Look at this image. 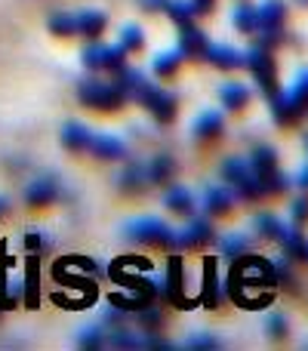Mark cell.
<instances>
[{"label": "cell", "mask_w": 308, "mask_h": 351, "mask_svg": "<svg viewBox=\"0 0 308 351\" xmlns=\"http://www.w3.org/2000/svg\"><path fill=\"white\" fill-rule=\"evenodd\" d=\"M219 99H222V105L228 111H241L244 105L250 102V90L244 84H225L222 90H219Z\"/></svg>", "instance_id": "83f0119b"}, {"label": "cell", "mask_w": 308, "mask_h": 351, "mask_svg": "<svg viewBox=\"0 0 308 351\" xmlns=\"http://www.w3.org/2000/svg\"><path fill=\"white\" fill-rule=\"evenodd\" d=\"M222 176L231 182V185L237 188V194H241L244 200H256L262 194L259 188V179H256V173L250 170V160H241V158H228L222 164Z\"/></svg>", "instance_id": "9c48e42d"}, {"label": "cell", "mask_w": 308, "mask_h": 351, "mask_svg": "<svg viewBox=\"0 0 308 351\" xmlns=\"http://www.w3.org/2000/svg\"><path fill=\"white\" fill-rule=\"evenodd\" d=\"M90 136H93V130H86L80 121H68L65 127H62V145H65L68 152H86Z\"/></svg>", "instance_id": "e0dca14e"}, {"label": "cell", "mask_w": 308, "mask_h": 351, "mask_svg": "<svg viewBox=\"0 0 308 351\" xmlns=\"http://www.w3.org/2000/svg\"><path fill=\"white\" fill-rule=\"evenodd\" d=\"M78 346L80 348H102L105 346V327L102 324H86V327H80Z\"/></svg>", "instance_id": "1f68e13d"}, {"label": "cell", "mask_w": 308, "mask_h": 351, "mask_svg": "<svg viewBox=\"0 0 308 351\" xmlns=\"http://www.w3.org/2000/svg\"><path fill=\"white\" fill-rule=\"evenodd\" d=\"M250 170L259 179L262 194H281L287 185V176L278 170V154H274L272 145H256L253 158H250Z\"/></svg>", "instance_id": "277c9868"}, {"label": "cell", "mask_w": 308, "mask_h": 351, "mask_svg": "<svg viewBox=\"0 0 308 351\" xmlns=\"http://www.w3.org/2000/svg\"><path fill=\"white\" fill-rule=\"evenodd\" d=\"M117 185L123 188V191H139V188L148 185V170L142 164H127L117 176Z\"/></svg>", "instance_id": "603a6c76"}, {"label": "cell", "mask_w": 308, "mask_h": 351, "mask_svg": "<svg viewBox=\"0 0 308 351\" xmlns=\"http://www.w3.org/2000/svg\"><path fill=\"white\" fill-rule=\"evenodd\" d=\"M25 247H28L31 253H43V250H49V237L43 234V231H28V234H25Z\"/></svg>", "instance_id": "b9f144b4"}, {"label": "cell", "mask_w": 308, "mask_h": 351, "mask_svg": "<svg viewBox=\"0 0 308 351\" xmlns=\"http://www.w3.org/2000/svg\"><path fill=\"white\" fill-rule=\"evenodd\" d=\"M142 6H145V10H152V12H157V10H163V6H167V0H139Z\"/></svg>", "instance_id": "bcb514c9"}, {"label": "cell", "mask_w": 308, "mask_h": 351, "mask_svg": "<svg viewBox=\"0 0 308 351\" xmlns=\"http://www.w3.org/2000/svg\"><path fill=\"white\" fill-rule=\"evenodd\" d=\"M305 152H308V133H305Z\"/></svg>", "instance_id": "681fc988"}, {"label": "cell", "mask_w": 308, "mask_h": 351, "mask_svg": "<svg viewBox=\"0 0 308 351\" xmlns=\"http://www.w3.org/2000/svg\"><path fill=\"white\" fill-rule=\"evenodd\" d=\"M105 342L115 348H142V333H133V330H127L123 324H115V330L105 333Z\"/></svg>", "instance_id": "f1b7e54d"}, {"label": "cell", "mask_w": 308, "mask_h": 351, "mask_svg": "<svg viewBox=\"0 0 308 351\" xmlns=\"http://www.w3.org/2000/svg\"><path fill=\"white\" fill-rule=\"evenodd\" d=\"M222 127H225V121L219 111H200L194 117V136H200V139H216L222 133Z\"/></svg>", "instance_id": "44dd1931"}, {"label": "cell", "mask_w": 308, "mask_h": 351, "mask_svg": "<svg viewBox=\"0 0 308 351\" xmlns=\"http://www.w3.org/2000/svg\"><path fill=\"white\" fill-rule=\"evenodd\" d=\"M278 241H281V247H284V253L290 256V259H305V253H308V243L303 241V234H299L296 228H281V234H278Z\"/></svg>", "instance_id": "d4e9b609"}, {"label": "cell", "mask_w": 308, "mask_h": 351, "mask_svg": "<svg viewBox=\"0 0 308 351\" xmlns=\"http://www.w3.org/2000/svg\"><path fill=\"white\" fill-rule=\"evenodd\" d=\"M121 47L127 49V53H136V49H142V47H145V31H142L139 25H123Z\"/></svg>", "instance_id": "d6a6232c"}, {"label": "cell", "mask_w": 308, "mask_h": 351, "mask_svg": "<svg viewBox=\"0 0 308 351\" xmlns=\"http://www.w3.org/2000/svg\"><path fill=\"white\" fill-rule=\"evenodd\" d=\"M210 241H213V225L204 222V219H191V222L176 234V243H179V247H188V250L204 247V243H210Z\"/></svg>", "instance_id": "4fadbf2b"}, {"label": "cell", "mask_w": 308, "mask_h": 351, "mask_svg": "<svg viewBox=\"0 0 308 351\" xmlns=\"http://www.w3.org/2000/svg\"><path fill=\"white\" fill-rule=\"evenodd\" d=\"M305 259H308V253H305Z\"/></svg>", "instance_id": "816d5d0a"}, {"label": "cell", "mask_w": 308, "mask_h": 351, "mask_svg": "<svg viewBox=\"0 0 308 351\" xmlns=\"http://www.w3.org/2000/svg\"><path fill=\"white\" fill-rule=\"evenodd\" d=\"M303 111L305 108L290 96V93H278V96H272V114H274V121H278L281 127L296 123L299 117H303Z\"/></svg>", "instance_id": "5bb4252c"}, {"label": "cell", "mask_w": 308, "mask_h": 351, "mask_svg": "<svg viewBox=\"0 0 308 351\" xmlns=\"http://www.w3.org/2000/svg\"><path fill=\"white\" fill-rule=\"evenodd\" d=\"M256 231H259L262 237H272V241H278L281 228H284V222H278V219L272 216V213H262V216H256Z\"/></svg>", "instance_id": "d590c367"}, {"label": "cell", "mask_w": 308, "mask_h": 351, "mask_svg": "<svg viewBox=\"0 0 308 351\" xmlns=\"http://www.w3.org/2000/svg\"><path fill=\"white\" fill-rule=\"evenodd\" d=\"M182 59H185V53H182L179 47L176 49H167V53H157L154 56V74L157 77H169V74H176L179 71V65H182Z\"/></svg>", "instance_id": "4316f807"}, {"label": "cell", "mask_w": 308, "mask_h": 351, "mask_svg": "<svg viewBox=\"0 0 308 351\" xmlns=\"http://www.w3.org/2000/svg\"><path fill=\"white\" fill-rule=\"evenodd\" d=\"M231 22H235V28H241L244 34H253L256 31V10L253 6H237L235 10V16H231Z\"/></svg>", "instance_id": "e575fe53"}, {"label": "cell", "mask_w": 308, "mask_h": 351, "mask_svg": "<svg viewBox=\"0 0 308 351\" xmlns=\"http://www.w3.org/2000/svg\"><path fill=\"white\" fill-rule=\"evenodd\" d=\"M274 274H278V284L281 280H284V284H293V280H296L293 278V271H290V265H287V259H281L278 265H274Z\"/></svg>", "instance_id": "ee69618b"}, {"label": "cell", "mask_w": 308, "mask_h": 351, "mask_svg": "<svg viewBox=\"0 0 308 351\" xmlns=\"http://www.w3.org/2000/svg\"><path fill=\"white\" fill-rule=\"evenodd\" d=\"M250 247V241L244 234H228L222 237V243H219V250H222V256H228V259H237V256H244Z\"/></svg>", "instance_id": "836d02e7"}, {"label": "cell", "mask_w": 308, "mask_h": 351, "mask_svg": "<svg viewBox=\"0 0 308 351\" xmlns=\"http://www.w3.org/2000/svg\"><path fill=\"white\" fill-rule=\"evenodd\" d=\"M179 49H182L185 56H204V49H206V37H204V31L194 28L191 22L179 25Z\"/></svg>", "instance_id": "ac0fdd59"}, {"label": "cell", "mask_w": 308, "mask_h": 351, "mask_svg": "<svg viewBox=\"0 0 308 351\" xmlns=\"http://www.w3.org/2000/svg\"><path fill=\"white\" fill-rule=\"evenodd\" d=\"M108 305L121 308L123 315H136L139 308H145V305H148V299L139 296V293H133V290H121V293H111V296H108Z\"/></svg>", "instance_id": "484cf974"}, {"label": "cell", "mask_w": 308, "mask_h": 351, "mask_svg": "<svg viewBox=\"0 0 308 351\" xmlns=\"http://www.w3.org/2000/svg\"><path fill=\"white\" fill-rule=\"evenodd\" d=\"M278 287V274L268 259L237 256L228 274V293L241 308H265L272 305V293Z\"/></svg>", "instance_id": "6da1fadb"}, {"label": "cell", "mask_w": 308, "mask_h": 351, "mask_svg": "<svg viewBox=\"0 0 308 351\" xmlns=\"http://www.w3.org/2000/svg\"><path fill=\"white\" fill-rule=\"evenodd\" d=\"M204 59L213 62L216 68H241V65H244V53H237V49L225 47V43H206Z\"/></svg>", "instance_id": "2e32d148"}, {"label": "cell", "mask_w": 308, "mask_h": 351, "mask_svg": "<svg viewBox=\"0 0 308 351\" xmlns=\"http://www.w3.org/2000/svg\"><path fill=\"white\" fill-rule=\"evenodd\" d=\"M148 271H152V262L142 259V256H123V259H115V265H111V278L123 290H133L152 302L157 296V280L148 278Z\"/></svg>", "instance_id": "7a4b0ae2"}, {"label": "cell", "mask_w": 308, "mask_h": 351, "mask_svg": "<svg viewBox=\"0 0 308 351\" xmlns=\"http://www.w3.org/2000/svg\"><path fill=\"white\" fill-rule=\"evenodd\" d=\"M290 96L296 99L303 108H308V71H299V77H296V84L290 86Z\"/></svg>", "instance_id": "60d3db41"}, {"label": "cell", "mask_w": 308, "mask_h": 351, "mask_svg": "<svg viewBox=\"0 0 308 351\" xmlns=\"http://www.w3.org/2000/svg\"><path fill=\"white\" fill-rule=\"evenodd\" d=\"M22 296L28 308L40 305V265H37V253H31L28 265H25V284H22Z\"/></svg>", "instance_id": "9a60e30c"}, {"label": "cell", "mask_w": 308, "mask_h": 351, "mask_svg": "<svg viewBox=\"0 0 308 351\" xmlns=\"http://www.w3.org/2000/svg\"><path fill=\"white\" fill-rule=\"evenodd\" d=\"M200 302L206 308H219L222 302V284H219V271H216V259L206 256L204 259V287H200Z\"/></svg>", "instance_id": "8fae6325"}, {"label": "cell", "mask_w": 308, "mask_h": 351, "mask_svg": "<svg viewBox=\"0 0 308 351\" xmlns=\"http://www.w3.org/2000/svg\"><path fill=\"white\" fill-rule=\"evenodd\" d=\"M296 185H299V188H305V191H308V167H303V173L296 176Z\"/></svg>", "instance_id": "7dc6e473"}, {"label": "cell", "mask_w": 308, "mask_h": 351, "mask_svg": "<svg viewBox=\"0 0 308 351\" xmlns=\"http://www.w3.org/2000/svg\"><path fill=\"white\" fill-rule=\"evenodd\" d=\"M194 3V10H198V16L200 12H210L213 10V3H216V0H191Z\"/></svg>", "instance_id": "f6af8a7d"}, {"label": "cell", "mask_w": 308, "mask_h": 351, "mask_svg": "<svg viewBox=\"0 0 308 351\" xmlns=\"http://www.w3.org/2000/svg\"><path fill=\"white\" fill-rule=\"evenodd\" d=\"M163 12H167V16L173 19L176 25H185V22H191V19L198 16V10H194L191 0H167Z\"/></svg>", "instance_id": "4dcf8cb0"}, {"label": "cell", "mask_w": 308, "mask_h": 351, "mask_svg": "<svg viewBox=\"0 0 308 351\" xmlns=\"http://www.w3.org/2000/svg\"><path fill=\"white\" fill-rule=\"evenodd\" d=\"M65 265L78 268V271H84V274H93V278L102 271V268H99V262H96V259H86V256H68Z\"/></svg>", "instance_id": "ab89813d"}, {"label": "cell", "mask_w": 308, "mask_h": 351, "mask_svg": "<svg viewBox=\"0 0 308 351\" xmlns=\"http://www.w3.org/2000/svg\"><path fill=\"white\" fill-rule=\"evenodd\" d=\"M219 346L222 342L216 339V333H194L185 339V348H191V351H216Z\"/></svg>", "instance_id": "74e56055"}, {"label": "cell", "mask_w": 308, "mask_h": 351, "mask_svg": "<svg viewBox=\"0 0 308 351\" xmlns=\"http://www.w3.org/2000/svg\"><path fill=\"white\" fill-rule=\"evenodd\" d=\"M136 317H139L142 333H157V327H161V311L152 308V305L139 308V311H136Z\"/></svg>", "instance_id": "f35d334b"}, {"label": "cell", "mask_w": 308, "mask_h": 351, "mask_svg": "<svg viewBox=\"0 0 308 351\" xmlns=\"http://www.w3.org/2000/svg\"><path fill=\"white\" fill-rule=\"evenodd\" d=\"M74 16H78V34H84V37H102L105 25H108L102 10H80Z\"/></svg>", "instance_id": "ffe728a7"}, {"label": "cell", "mask_w": 308, "mask_h": 351, "mask_svg": "<svg viewBox=\"0 0 308 351\" xmlns=\"http://www.w3.org/2000/svg\"><path fill=\"white\" fill-rule=\"evenodd\" d=\"M145 170H148V182H154V185H167V182L173 179V173H176V164H173L169 154H157L154 160H148L145 164Z\"/></svg>", "instance_id": "7402d4cb"}, {"label": "cell", "mask_w": 308, "mask_h": 351, "mask_svg": "<svg viewBox=\"0 0 308 351\" xmlns=\"http://www.w3.org/2000/svg\"><path fill=\"white\" fill-rule=\"evenodd\" d=\"M6 210V197H3V194H0V213H3Z\"/></svg>", "instance_id": "c3c4849f"}, {"label": "cell", "mask_w": 308, "mask_h": 351, "mask_svg": "<svg viewBox=\"0 0 308 351\" xmlns=\"http://www.w3.org/2000/svg\"><path fill=\"white\" fill-rule=\"evenodd\" d=\"M163 204H167V210L179 213V216H191L194 213V194L188 191L185 185H173V188H167V194H163Z\"/></svg>", "instance_id": "d6986e66"}, {"label": "cell", "mask_w": 308, "mask_h": 351, "mask_svg": "<svg viewBox=\"0 0 308 351\" xmlns=\"http://www.w3.org/2000/svg\"><path fill=\"white\" fill-rule=\"evenodd\" d=\"M80 59H84L86 68H93V71H121V68H127V49L117 43V47H105V43H93V47H86L84 53H80Z\"/></svg>", "instance_id": "ba28073f"}, {"label": "cell", "mask_w": 308, "mask_h": 351, "mask_svg": "<svg viewBox=\"0 0 308 351\" xmlns=\"http://www.w3.org/2000/svg\"><path fill=\"white\" fill-rule=\"evenodd\" d=\"M123 234H127L130 241L152 243V247H173V243H176V231L169 228L163 219H157V216L130 219V222L123 225Z\"/></svg>", "instance_id": "5b68a950"}, {"label": "cell", "mask_w": 308, "mask_h": 351, "mask_svg": "<svg viewBox=\"0 0 308 351\" xmlns=\"http://www.w3.org/2000/svg\"><path fill=\"white\" fill-rule=\"evenodd\" d=\"M204 206H206V213H213V216H225V213L231 210V194L219 185H210L204 191Z\"/></svg>", "instance_id": "cb8c5ba5"}, {"label": "cell", "mask_w": 308, "mask_h": 351, "mask_svg": "<svg viewBox=\"0 0 308 351\" xmlns=\"http://www.w3.org/2000/svg\"><path fill=\"white\" fill-rule=\"evenodd\" d=\"M299 3H303V6H308V0H299Z\"/></svg>", "instance_id": "f907efd6"}, {"label": "cell", "mask_w": 308, "mask_h": 351, "mask_svg": "<svg viewBox=\"0 0 308 351\" xmlns=\"http://www.w3.org/2000/svg\"><path fill=\"white\" fill-rule=\"evenodd\" d=\"M290 219L296 225H305L308 222V197H296L290 206Z\"/></svg>", "instance_id": "7bdbcfd3"}, {"label": "cell", "mask_w": 308, "mask_h": 351, "mask_svg": "<svg viewBox=\"0 0 308 351\" xmlns=\"http://www.w3.org/2000/svg\"><path fill=\"white\" fill-rule=\"evenodd\" d=\"M265 333L272 336V339H284V336L290 333V324H287V317L281 315V311L265 315Z\"/></svg>", "instance_id": "8d00e7d4"}, {"label": "cell", "mask_w": 308, "mask_h": 351, "mask_svg": "<svg viewBox=\"0 0 308 351\" xmlns=\"http://www.w3.org/2000/svg\"><path fill=\"white\" fill-rule=\"evenodd\" d=\"M157 293L176 308H194V299L185 296V274H182V259L169 256L167 262V278L157 280Z\"/></svg>", "instance_id": "52a82bcc"}, {"label": "cell", "mask_w": 308, "mask_h": 351, "mask_svg": "<svg viewBox=\"0 0 308 351\" xmlns=\"http://www.w3.org/2000/svg\"><path fill=\"white\" fill-rule=\"evenodd\" d=\"M49 31H53L56 37L78 34V16H74V12H53V16H49Z\"/></svg>", "instance_id": "f546056e"}, {"label": "cell", "mask_w": 308, "mask_h": 351, "mask_svg": "<svg viewBox=\"0 0 308 351\" xmlns=\"http://www.w3.org/2000/svg\"><path fill=\"white\" fill-rule=\"evenodd\" d=\"M244 65L253 71L256 84L262 86L265 96H278V68H274L272 49L268 47H253L250 53H244Z\"/></svg>", "instance_id": "8992f818"}, {"label": "cell", "mask_w": 308, "mask_h": 351, "mask_svg": "<svg viewBox=\"0 0 308 351\" xmlns=\"http://www.w3.org/2000/svg\"><path fill=\"white\" fill-rule=\"evenodd\" d=\"M59 194H62V182L56 179L53 173H43L25 185V200H28L31 206H47V204H53V200H59Z\"/></svg>", "instance_id": "30bf717a"}, {"label": "cell", "mask_w": 308, "mask_h": 351, "mask_svg": "<svg viewBox=\"0 0 308 351\" xmlns=\"http://www.w3.org/2000/svg\"><path fill=\"white\" fill-rule=\"evenodd\" d=\"M86 152H93L102 160H117L127 154V145H123V139H117V136H111V133H93Z\"/></svg>", "instance_id": "7c38bea8"}, {"label": "cell", "mask_w": 308, "mask_h": 351, "mask_svg": "<svg viewBox=\"0 0 308 351\" xmlns=\"http://www.w3.org/2000/svg\"><path fill=\"white\" fill-rule=\"evenodd\" d=\"M78 99L86 105V108L115 111L117 105H123L130 96H127V90L121 86V80H115V84H105V80H80Z\"/></svg>", "instance_id": "3957f363"}]
</instances>
